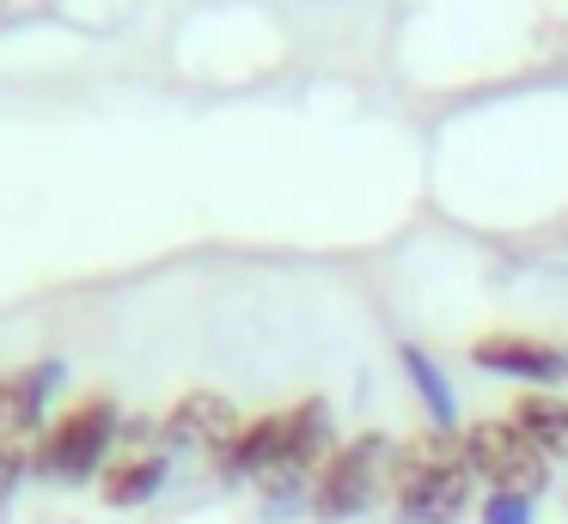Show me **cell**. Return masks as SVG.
Returning a JSON list of instances; mask_svg holds the SVG:
<instances>
[{
  "label": "cell",
  "instance_id": "obj_8",
  "mask_svg": "<svg viewBox=\"0 0 568 524\" xmlns=\"http://www.w3.org/2000/svg\"><path fill=\"white\" fill-rule=\"evenodd\" d=\"M287 445H294V402L287 409H270V414H251L245 433L221 451V475L226 482H263L270 470H282Z\"/></svg>",
  "mask_w": 568,
  "mask_h": 524
},
{
  "label": "cell",
  "instance_id": "obj_5",
  "mask_svg": "<svg viewBox=\"0 0 568 524\" xmlns=\"http://www.w3.org/2000/svg\"><path fill=\"white\" fill-rule=\"evenodd\" d=\"M470 366L501 372V378H519L526 390H556L568 378V353L556 348V341L519 336V329H489V336H477L470 341Z\"/></svg>",
  "mask_w": 568,
  "mask_h": 524
},
{
  "label": "cell",
  "instance_id": "obj_4",
  "mask_svg": "<svg viewBox=\"0 0 568 524\" xmlns=\"http://www.w3.org/2000/svg\"><path fill=\"white\" fill-rule=\"evenodd\" d=\"M385 470H392V445L379 433H361L355 445H336L331 463L318 470V482H312V512L318 518H355V512H367Z\"/></svg>",
  "mask_w": 568,
  "mask_h": 524
},
{
  "label": "cell",
  "instance_id": "obj_1",
  "mask_svg": "<svg viewBox=\"0 0 568 524\" xmlns=\"http://www.w3.org/2000/svg\"><path fill=\"white\" fill-rule=\"evenodd\" d=\"M385 487H392V506L404 524H453L470 506V494H477V470L465 458V433H440V427L409 433L392 451Z\"/></svg>",
  "mask_w": 568,
  "mask_h": 524
},
{
  "label": "cell",
  "instance_id": "obj_13",
  "mask_svg": "<svg viewBox=\"0 0 568 524\" xmlns=\"http://www.w3.org/2000/svg\"><path fill=\"white\" fill-rule=\"evenodd\" d=\"M31 475V445H13V439H0V500L13 494L19 482Z\"/></svg>",
  "mask_w": 568,
  "mask_h": 524
},
{
  "label": "cell",
  "instance_id": "obj_11",
  "mask_svg": "<svg viewBox=\"0 0 568 524\" xmlns=\"http://www.w3.org/2000/svg\"><path fill=\"white\" fill-rule=\"evenodd\" d=\"M397 360H404V372H409V384H416V397L428 402V421L440 427V433H458V402H453V384L440 378V366H434L428 353L416 348V341H404V348H397Z\"/></svg>",
  "mask_w": 568,
  "mask_h": 524
},
{
  "label": "cell",
  "instance_id": "obj_6",
  "mask_svg": "<svg viewBox=\"0 0 568 524\" xmlns=\"http://www.w3.org/2000/svg\"><path fill=\"white\" fill-rule=\"evenodd\" d=\"M160 433H165V451L190 445V451H209L221 458L239 433H245V414L221 397V390H184L172 409L160 414Z\"/></svg>",
  "mask_w": 568,
  "mask_h": 524
},
{
  "label": "cell",
  "instance_id": "obj_9",
  "mask_svg": "<svg viewBox=\"0 0 568 524\" xmlns=\"http://www.w3.org/2000/svg\"><path fill=\"white\" fill-rule=\"evenodd\" d=\"M165 470H172V451H165V445H148V451H123V445H116V458L104 463V475H99V500H104V506H116V512H129V506H141V500L160 494Z\"/></svg>",
  "mask_w": 568,
  "mask_h": 524
},
{
  "label": "cell",
  "instance_id": "obj_12",
  "mask_svg": "<svg viewBox=\"0 0 568 524\" xmlns=\"http://www.w3.org/2000/svg\"><path fill=\"white\" fill-rule=\"evenodd\" d=\"M483 524H531V494H483Z\"/></svg>",
  "mask_w": 568,
  "mask_h": 524
},
{
  "label": "cell",
  "instance_id": "obj_2",
  "mask_svg": "<svg viewBox=\"0 0 568 524\" xmlns=\"http://www.w3.org/2000/svg\"><path fill=\"white\" fill-rule=\"evenodd\" d=\"M116 439H123L116 397H104V390L74 397L43 427L38 445H31V475H50V482H99L104 463L116 458Z\"/></svg>",
  "mask_w": 568,
  "mask_h": 524
},
{
  "label": "cell",
  "instance_id": "obj_10",
  "mask_svg": "<svg viewBox=\"0 0 568 524\" xmlns=\"http://www.w3.org/2000/svg\"><path fill=\"white\" fill-rule=\"evenodd\" d=\"M507 421H514L550 463H568V397H556V390H519Z\"/></svg>",
  "mask_w": 568,
  "mask_h": 524
},
{
  "label": "cell",
  "instance_id": "obj_3",
  "mask_svg": "<svg viewBox=\"0 0 568 524\" xmlns=\"http://www.w3.org/2000/svg\"><path fill=\"white\" fill-rule=\"evenodd\" d=\"M465 458L477 470V482L489 494H531L538 500L550 487V458L519 433L507 414H489V421H470L465 427Z\"/></svg>",
  "mask_w": 568,
  "mask_h": 524
},
{
  "label": "cell",
  "instance_id": "obj_7",
  "mask_svg": "<svg viewBox=\"0 0 568 524\" xmlns=\"http://www.w3.org/2000/svg\"><path fill=\"white\" fill-rule=\"evenodd\" d=\"M62 378V366H7L0 372V439L13 445H38L50 414V390Z\"/></svg>",
  "mask_w": 568,
  "mask_h": 524
}]
</instances>
